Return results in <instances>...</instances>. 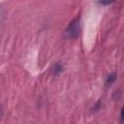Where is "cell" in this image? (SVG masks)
I'll return each mask as SVG.
<instances>
[{
    "mask_svg": "<svg viewBox=\"0 0 124 124\" xmlns=\"http://www.w3.org/2000/svg\"><path fill=\"white\" fill-rule=\"evenodd\" d=\"M78 32H79V20L77 17L68 25L66 29V35L70 38H76L77 36H78Z\"/></svg>",
    "mask_w": 124,
    "mask_h": 124,
    "instance_id": "obj_1",
    "label": "cell"
},
{
    "mask_svg": "<svg viewBox=\"0 0 124 124\" xmlns=\"http://www.w3.org/2000/svg\"><path fill=\"white\" fill-rule=\"evenodd\" d=\"M115 79H116V75H115V74H110V75L108 77V78H107V83L110 84V83L113 82Z\"/></svg>",
    "mask_w": 124,
    "mask_h": 124,
    "instance_id": "obj_2",
    "label": "cell"
},
{
    "mask_svg": "<svg viewBox=\"0 0 124 124\" xmlns=\"http://www.w3.org/2000/svg\"><path fill=\"white\" fill-rule=\"evenodd\" d=\"M61 70H62V67L60 66V64H56V65L54 66V74H55V75L58 74L59 72H61Z\"/></svg>",
    "mask_w": 124,
    "mask_h": 124,
    "instance_id": "obj_3",
    "label": "cell"
},
{
    "mask_svg": "<svg viewBox=\"0 0 124 124\" xmlns=\"http://www.w3.org/2000/svg\"><path fill=\"white\" fill-rule=\"evenodd\" d=\"M120 118H121V122H123V110L121 109V112H120Z\"/></svg>",
    "mask_w": 124,
    "mask_h": 124,
    "instance_id": "obj_4",
    "label": "cell"
}]
</instances>
